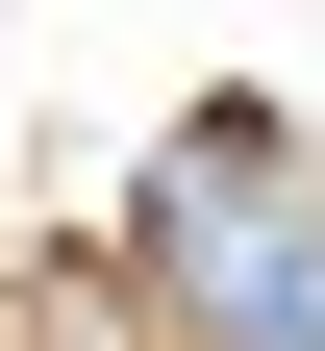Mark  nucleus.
I'll return each instance as SVG.
<instances>
[{
  "label": "nucleus",
  "instance_id": "1",
  "mask_svg": "<svg viewBox=\"0 0 325 351\" xmlns=\"http://www.w3.org/2000/svg\"><path fill=\"white\" fill-rule=\"evenodd\" d=\"M125 276H151L175 351H325V176L275 101H200L151 151V201H125Z\"/></svg>",
  "mask_w": 325,
  "mask_h": 351
},
{
  "label": "nucleus",
  "instance_id": "2",
  "mask_svg": "<svg viewBox=\"0 0 325 351\" xmlns=\"http://www.w3.org/2000/svg\"><path fill=\"white\" fill-rule=\"evenodd\" d=\"M0 351H175L125 251H51V276H0Z\"/></svg>",
  "mask_w": 325,
  "mask_h": 351
}]
</instances>
